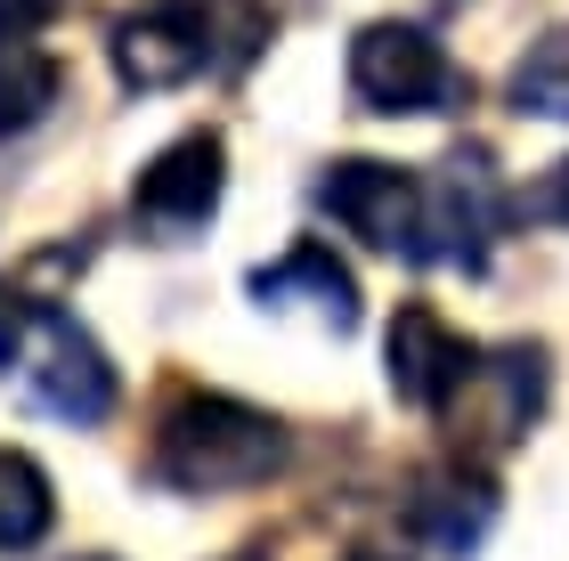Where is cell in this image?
<instances>
[{
    "mask_svg": "<svg viewBox=\"0 0 569 561\" xmlns=\"http://www.w3.org/2000/svg\"><path fill=\"white\" fill-rule=\"evenodd\" d=\"M284 464L277 415L220 391H179L154 423V480L179 497H220V489H261Z\"/></svg>",
    "mask_w": 569,
    "mask_h": 561,
    "instance_id": "obj_1",
    "label": "cell"
},
{
    "mask_svg": "<svg viewBox=\"0 0 569 561\" xmlns=\"http://www.w3.org/2000/svg\"><path fill=\"white\" fill-rule=\"evenodd\" d=\"M342 73H350V98L367 114H456L463 107L456 58L423 33V24H399V17L358 24Z\"/></svg>",
    "mask_w": 569,
    "mask_h": 561,
    "instance_id": "obj_2",
    "label": "cell"
},
{
    "mask_svg": "<svg viewBox=\"0 0 569 561\" xmlns=\"http://www.w3.org/2000/svg\"><path fill=\"white\" fill-rule=\"evenodd\" d=\"M17 382L41 415L58 423H107L114 415V367L90 342V325H73L66 310H24L17 334Z\"/></svg>",
    "mask_w": 569,
    "mask_h": 561,
    "instance_id": "obj_3",
    "label": "cell"
},
{
    "mask_svg": "<svg viewBox=\"0 0 569 561\" xmlns=\"http://www.w3.org/2000/svg\"><path fill=\"white\" fill-rule=\"evenodd\" d=\"M318 212L342 220L358 244L375 252H399V261H431L423 252V220H431V188L416 180V171L399 163H375V156H350L333 163L318 180Z\"/></svg>",
    "mask_w": 569,
    "mask_h": 561,
    "instance_id": "obj_4",
    "label": "cell"
},
{
    "mask_svg": "<svg viewBox=\"0 0 569 561\" xmlns=\"http://www.w3.org/2000/svg\"><path fill=\"white\" fill-rule=\"evenodd\" d=\"M220 188H228V147H220V131H188V139H171L163 156L139 171L131 220L147 228V237L179 244V237H196V228L220 212Z\"/></svg>",
    "mask_w": 569,
    "mask_h": 561,
    "instance_id": "obj_5",
    "label": "cell"
},
{
    "mask_svg": "<svg viewBox=\"0 0 569 561\" xmlns=\"http://www.w3.org/2000/svg\"><path fill=\"white\" fill-rule=\"evenodd\" d=\"M212 41H220L212 9L171 0V9H147L131 24H114V73H122V90H179L220 58Z\"/></svg>",
    "mask_w": 569,
    "mask_h": 561,
    "instance_id": "obj_6",
    "label": "cell"
},
{
    "mask_svg": "<svg viewBox=\"0 0 569 561\" xmlns=\"http://www.w3.org/2000/svg\"><path fill=\"white\" fill-rule=\"evenodd\" d=\"M382 359H391V391H399V407H416V415H448V399L472 382L480 350L463 342L439 310L407 301V310L391 318V342H382Z\"/></svg>",
    "mask_w": 569,
    "mask_h": 561,
    "instance_id": "obj_7",
    "label": "cell"
},
{
    "mask_svg": "<svg viewBox=\"0 0 569 561\" xmlns=\"http://www.w3.org/2000/svg\"><path fill=\"white\" fill-rule=\"evenodd\" d=\"M423 188H431L423 252H431V261L480 269L488 261V237L505 228V188H497V171H488V156H480V147H472V156H448Z\"/></svg>",
    "mask_w": 569,
    "mask_h": 561,
    "instance_id": "obj_8",
    "label": "cell"
},
{
    "mask_svg": "<svg viewBox=\"0 0 569 561\" xmlns=\"http://www.w3.org/2000/svg\"><path fill=\"white\" fill-rule=\"evenodd\" d=\"M252 301H261V310H309L326 334H350L358 325V277L333 261L326 244H293L284 261L252 269Z\"/></svg>",
    "mask_w": 569,
    "mask_h": 561,
    "instance_id": "obj_9",
    "label": "cell"
},
{
    "mask_svg": "<svg viewBox=\"0 0 569 561\" xmlns=\"http://www.w3.org/2000/svg\"><path fill=\"white\" fill-rule=\"evenodd\" d=\"M407 521L439 553H472L488 538V521H497V489H488L480 464H431L416 480V497H407Z\"/></svg>",
    "mask_w": 569,
    "mask_h": 561,
    "instance_id": "obj_10",
    "label": "cell"
},
{
    "mask_svg": "<svg viewBox=\"0 0 569 561\" xmlns=\"http://www.w3.org/2000/svg\"><path fill=\"white\" fill-rule=\"evenodd\" d=\"M463 391H488V407L472 415V431L488 448H505V440H521L529 415L546 407V350L537 342H512V350H488V359L472 367V382ZM456 407V399H448Z\"/></svg>",
    "mask_w": 569,
    "mask_h": 561,
    "instance_id": "obj_11",
    "label": "cell"
},
{
    "mask_svg": "<svg viewBox=\"0 0 569 561\" xmlns=\"http://www.w3.org/2000/svg\"><path fill=\"white\" fill-rule=\"evenodd\" d=\"M58 90H66V73H58L49 49L0 41V139H24L49 107H58Z\"/></svg>",
    "mask_w": 569,
    "mask_h": 561,
    "instance_id": "obj_12",
    "label": "cell"
},
{
    "mask_svg": "<svg viewBox=\"0 0 569 561\" xmlns=\"http://www.w3.org/2000/svg\"><path fill=\"white\" fill-rule=\"evenodd\" d=\"M58 521V497H49V472L24 448H0V553H24L49 538Z\"/></svg>",
    "mask_w": 569,
    "mask_h": 561,
    "instance_id": "obj_13",
    "label": "cell"
},
{
    "mask_svg": "<svg viewBox=\"0 0 569 561\" xmlns=\"http://www.w3.org/2000/svg\"><path fill=\"white\" fill-rule=\"evenodd\" d=\"M512 107L537 114V122H569V24L546 41H529V58L512 66Z\"/></svg>",
    "mask_w": 569,
    "mask_h": 561,
    "instance_id": "obj_14",
    "label": "cell"
},
{
    "mask_svg": "<svg viewBox=\"0 0 569 561\" xmlns=\"http://www.w3.org/2000/svg\"><path fill=\"white\" fill-rule=\"evenodd\" d=\"M66 0H0V41H33Z\"/></svg>",
    "mask_w": 569,
    "mask_h": 561,
    "instance_id": "obj_15",
    "label": "cell"
},
{
    "mask_svg": "<svg viewBox=\"0 0 569 561\" xmlns=\"http://www.w3.org/2000/svg\"><path fill=\"white\" fill-rule=\"evenodd\" d=\"M537 212H546V220H561V228H569V163H553V180H546V188H537Z\"/></svg>",
    "mask_w": 569,
    "mask_h": 561,
    "instance_id": "obj_16",
    "label": "cell"
},
{
    "mask_svg": "<svg viewBox=\"0 0 569 561\" xmlns=\"http://www.w3.org/2000/svg\"><path fill=\"white\" fill-rule=\"evenodd\" d=\"M17 334H24V310H17V301H9V293H0V367H9V359H17Z\"/></svg>",
    "mask_w": 569,
    "mask_h": 561,
    "instance_id": "obj_17",
    "label": "cell"
},
{
    "mask_svg": "<svg viewBox=\"0 0 569 561\" xmlns=\"http://www.w3.org/2000/svg\"><path fill=\"white\" fill-rule=\"evenodd\" d=\"M350 561H399V553H350Z\"/></svg>",
    "mask_w": 569,
    "mask_h": 561,
    "instance_id": "obj_18",
    "label": "cell"
},
{
    "mask_svg": "<svg viewBox=\"0 0 569 561\" xmlns=\"http://www.w3.org/2000/svg\"><path fill=\"white\" fill-rule=\"evenodd\" d=\"M82 561H107V553H82Z\"/></svg>",
    "mask_w": 569,
    "mask_h": 561,
    "instance_id": "obj_19",
    "label": "cell"
}]
</instances>
